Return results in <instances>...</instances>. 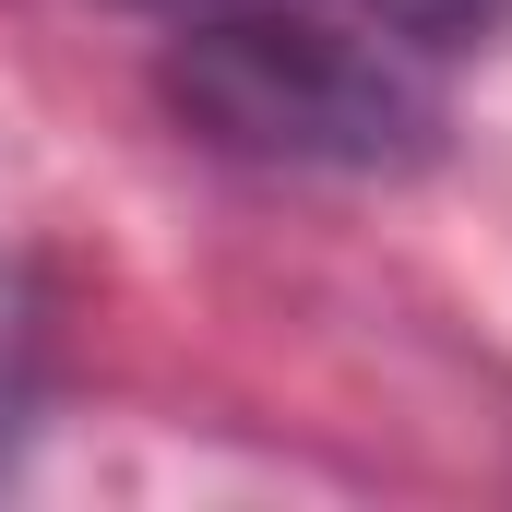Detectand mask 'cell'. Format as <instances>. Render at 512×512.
Wrapping results in <instances>:
<instances>
[{
  "mask_svg": "<svg viewBox=\"0 0 512 512\" xmlns=\"http://www.w3.org/2000/svg\"><path fill=\"white\" fill-rule=\"evenodd\" d=\"M167 96L191 131H215L239 155H286V167H417L441 131L429 72L393 36L274 24V12L191 24V48L167 60Z\"/></svg>",
  "mask_w": 512,
  "mask_h": 512,
  "instance_id": "cell-1",
  "label": "cell"
},
{
  "mask_svg": "<svg viewBox=\"0 0 512 512\" xmlns=\"http://www.w3.org/2000/svg\"><path fill=\"white\" fill-rule=\"evenodd\" d=\"M489 0H382V24H405V36H453V24H477Z\"/></svg>",
  "mask_w": 512,
  "mask_h": 512,
  "instance_id": "cell-2",
  "label": "cell"
}]
</instances>
